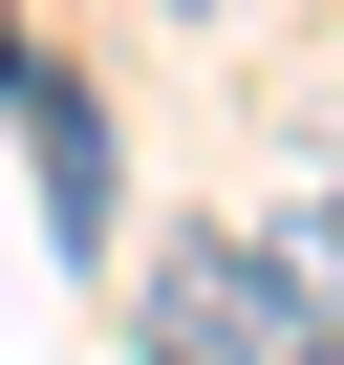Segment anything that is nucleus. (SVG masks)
Segmentation results:
<instances>
[{"label": "nucleus", "mask_w": 344, "mask_h": 365, "mask_svg": "<svg viewBox=\"0 0 344 365\" xmlns=\"http://www.w3.org/2000/svg\"><path fill=\"white\" fill-rule=\"evenodd\" d=\"M22 129H44V237H65V258H108V108L22 65Z\"/></svg>", "instance_id": "f03ea898"}, {"label": "nucleus", "mask_w": 344, "mask_h": 365, "mask_svg": "<svg viewBox=\"0 0 344 365\" xmlns=\"http://www.w3.org/2000/svg\"><path fill=\"white\" fill-rule=\"evenodd\" d=\"M151 365H301L280 237H151Z\"/></svg>", "instance_id": "f257e3e1"}, {"label": "nucleus", "mask_w": 344, "mask_h": 365, "mask_svg": "<svg viewBox=\"0 0 344 365\" xmlns=\"http://www.w3.org/2000/svg\"><path fill=\"white\" fill-rule=\"evenodd\" d=\"M280 279H301V344L344 365V194H323V215H280Z\"/></svg>", "instance_id": "7ed1b4c3"}]
</instances>
